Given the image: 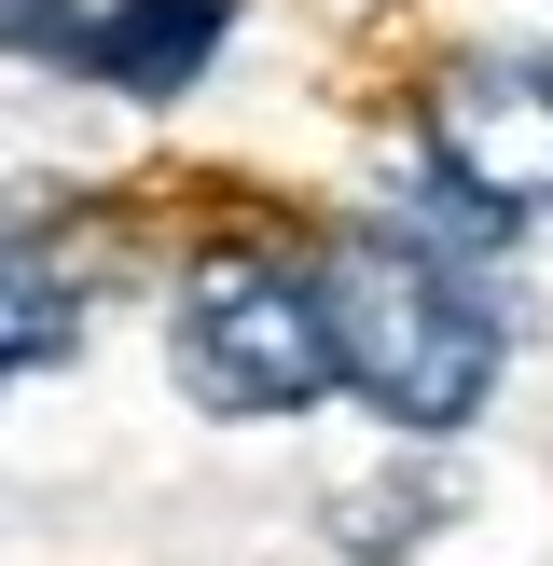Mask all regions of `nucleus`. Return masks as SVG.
Wrapping results in <instances>:
<instances>
[{
  "label": "nucleus",
  "instance_id": "obj_1",
  "mask_svg": "<svg viewBox=\"0 0 553 566\" xmlns=\"http://www.w3.org/2000/svg\"><path fill=\"white\" fill-rule=\"evenodd\" d=\"M304 276H319V318H332V387H359V401H374L387 429H415V442H442V429L484 415V387H498V304L470 291L429 235L346 221Z\"/></svg>",
  "mask_w": 553,
  "mask_h": 566
},
{
  "label": "nucleus",
  "instance_id": "obj_3",
  "mask_svg": "<svg viewBox=\"0 0 553 566\" xmlns=\"http://www.w3.org/2000/svg\"><path fill=\"white\" fill-rule=\"evenodd\" d=\"M429 180L484 235L553 221V55H457L429 83Z\"/></svg>",
  "mask_w": 553,
  "mask_h": 566
},
{
  "label": "nucleus",
  "instance_id": "obj_5",
  "mask_svg": "<svg viewBox=\"0 0 553 566\" xmlns=\"http://www.w3.org/2000/svg\"><path fill=\"white\" fill-rule=\"evenodd\" d=\"M70 346H83V291H70V263H55V249H28L14 221H0V387L55 374Z\"/></svg>",
  "mask_w": 553,
  "mask_h": 566
},
{
  "label": "nucleus",
  "instance_id": "obj_6",
  "mask_svg": "<svg viewBox=\"0 0 553 566\" xmlns=\"http://www.w3.org/2000/svg\"><path fill=\"white\" fill-rule=\"evenodd\" d=\"M70 0H0V42H28V55H55V70H70Z\"/></svg>",
  "mask_w": 553,
  "mask_h": 566
},
{
  "label": "nucleus",
  "instance_id": "obj_4",
  "mask_svg": "<svg viewBox=\"0 0 553 566\" xmlns=\"http://www.w3.org/2000/svg\"><path fill=\"white\" fill-rule=\"evenodd\" d=\"M208 55H221V0H111V14L70 28V70L125 83V97H180Z\"/></svg>",
  "mask_w": 553,
  "mask_h": 566
},
{
  "label": "nucleus",
  "instance_id": "obj_2",
  "mask_svg": "<svg viewBox=\"0 0 553 566\" xmlns=\"http://www.w3.org/2000/svg\"><path fill=\"white\" fill-rule=\"evenodd\" d=\"M180 387L208 415H304L332 387V318L304 263H208L180 291Z\"/></svg>",
  "mask_w": 553,
  "mask_h": 566
}]
</instances>
